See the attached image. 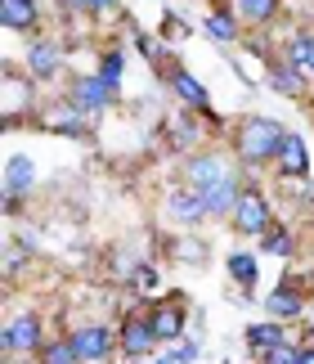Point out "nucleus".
<instances>
[{
	"label": "nucleus",
	"instance_id": "nucleus-1",
	"mask_svg": "<svg viewBox=\"0 0 314 364\" xmlns=\"http://www.w3.org/2000/svg\"><path fill=\"white\" fill-rule=\"evenodd\" d=\"M288 131H283V122L274 117H247L238 126V158L247 166H261V162H278V149Z\"/></svg>",
	"mask_w": 314,
	"mask_h": 364
},
{
	"label": "nucleus",
	"instance_id": "nucleus-25",
	"mask_svg": "<svg viewBox=\"0 0 314 364\" xmlns=\"http://www.w3.org/2000/svg\"><path fill=\"white\" fill-rule=\"evenodd\" d=\"M261 360H265V364H301V351L283 342V346H274V351H269V355H261Z\"/></svg>",
	"mask_w": 314,
	"mask_h": 364
},
{
	"label": "nucleus",
	"instance_id": "nucleus-17",
	"mask_svg": "<svg viewBox=\"0 0 314 364\" xmlns=\"http://www.w3.org/2000/svg\"><path fill=\"white\" fill-rule=\"evenodd\" d=\"M45 126L50 131H59V135H85V113L77 104H59V108H50L45 113Z\"/></svg>",
	"mask_w": 314,
	"mask_h": 364
},
{
	"label": "nucleus",
	"instance_id": "nucleus-6",
	"mask_svg": "<svg viewBox=\"0 0 314 364\" xmlns=\"http://www.w3.org/2000/svg\"><path fill=\"white\" fill-rule=\"evenodd\" d=\"M112 95H117V86H108L104 77H77L72 81V104L81 108V113H104V108L112 104Z\"/></svg>",
	"mask_w": 314,
	"mask_h": 364
},
{
	"label": "nucleus",
	"instance_id": "nucleus-16",
	"mask_svg": "<svg viewBox=\"0 0 314 364\" xmlns=\"http://www.w3.org/2000/svg\"><path fill=\"white\" fill-rule=\"evenodd\" d=\"M265 311L274 315V319H296V315L305 311V297H301L292 284H278V288L265 297Z\"/></svg>",
	"mask_w": 314,
	"mask_h": 364
},
{
	"label": "nucleus",
	"instance_id": "nucleus-13",
	"mask_svg": "<svg viewBox=\"0 0 314 364\" xmlns=\"http://www.w3.org/2000/svg\"><path fill=\"white\" fill-rule=\"evenodd\" d=\"M148 319H153L157 342H180V338H184V306H180V301H162Z\"/></svg>",
	"mask_w": 314,
	"mask_h": 364
},
{
	"label": "nucleus",
	"instance_id": "nucleus-26",
	"mask_svg": "<svg viewBox=\"0 0 314 364\" xmlns=\"http://www.w3.org/2000/svg\"><path fill=\"white\" fill-rule=\"evenodd\" d=\"M265 252H278V257H292V234H265Z\"/></svg>",
	"mask_w": 314,
	"mask_h": 364
},
{
	"label": "nucleus",
	"instance_id": "nucleus-2",
	"mask_svg": "<svg viewBox=\"0 0 314 364\" xmlns=\"http://www.w3.org/2000/svg\"><path fill=\"white\" fill-rule=\"evenodd\" d=\"M269 225H274V216H269V203H265V193L261 189H242V198L234 207V230L242 234H265Z\"/></svg>",
	"mask_w": 314,
	"mask_h": 364
},
{
	"label": "nucleus",
	"instance_id": "nucleus-4",
	"mask_svg": "<svg viewBox=\"0 0 314 364\" xmlns=\"http://www.w3.org/2000/svg\"><path fill=\"white\" fill-rule=\"evenodd\" d=\"M0 346H5V355H32L40 351V319L36 315H18V319H9L5 333H0Z\"/></svg>",
	"mask_w": 314,
	"mask_h": 364
},
{
	"label": "nucleus",
	"instance_id": "nucleus-20",
	"mask_svg": "<svg viewBox=\"0 0 314 364\" xmlns=\"http://www.w3.org/2000/svg\"><path fill=\"white\" fill-rule=\"evenodd\" d=\"M234 14L261 27V23H269V18L278 14V0H234Z\"/></svg>",
	"mask_w": 314,
	"mask_h": 364
},
{
	"label": "nucleus",
	"instance_id": "nucleus-22",
	"mask_svg": "<svg viewBox=\"0 0 314 364\" xmlns=\"http://www.w3.org/2000/svg\"><path fill=\"white\" fill-rule=\"evenodd\" d=\"M40 364H81V355L72 351V342H67V338H59V342L40 346Z\"/></svg>",
	"mask_w": 314,
	"mask_h": 364
},
{
	"label": "nucleus",
	"instance_id": "nucleus-15",
	"mask_svg": "<svg viewBox=\"0 0 314 364\" xmlns=\"http://www.w3.org/2000/svg\"><path fill=\"white\" fill-rule=\"evenodd\" d=\"M305 171H310L305 139L288 131V139H283V149H278V176H305Z\"/></svg>",
	"mask_w": 314,
	"mask_h": 364
},
{
	"label": "nucleus",
	"instance_id": "nucleus-27",
	"mask_svg": "<svg viewBox=\"0 0 314 364\" xmlns=\"http://www.w3.org/2000/svg\"><path fill=\"white\" fill-rule=\"evenodd\" d=\"M193 355H197V346H193V342H184V346H175V351H170L162 364H189Z\"/></svg>",
	"mask_w": 314,
	"mask_h": 364
},
{
	"label": "nucleus",
	"instance_id": "nucleus-30",
	"mask_svg": "<svg viewBox=\"0 0 314 364\" xmlns=\"http://www.w3.org/2000/svg\"><path fill=\"white\" fill-rule=\"evenodd\" d=\"M301 364H314V351H301Z\"/></svg>",
	"mask_w": 314,
	"mask_h": 364
},
{
	"label": "nucleus",
	"instance_id": "nucleus-23",
	"mask_svg": "<svg viewBox=\"0 0 314 364\" xmlns=\"http://www.w3.org/2000/svg\"><path fill=\"white\" fill-rule=\"evenodd\" d=\"M269 86L278 95H296L301 90V68H274V73H269Z\"/></svg>",
	"mask_w": 314,
	"mask_h": 364
},
{
	"label": "nucleus",
	"instance_id": "nucleus-8",
	"mask_svg": "<svg viewBox=\"0 0 314 364\" xmlns=\"http://www.w3.org/2000/svg\"><path fill=\"white\" fill-rule=\"evenodd\" d=\"M117 346L131 360H144L153 346H157V333H153V319H139V315H131L121 324V333H117Z\"/></svg>",
	"mask_w": 314,
	"mask_h": 364
},
{
	"label": "nucleus",
	"instance_id": "nucleus-12",
	"mask_svg": "<svg viewBox=\"0 0 314 364\" xmlns=\"http://www.w3.org/2000/svg\"><path fill=\"white\" fill-rule=\"evenodd\" d=\"M0 23L9 32H36L40 27V5L36 0H0Z\"/></svg>",
	"mask_w": 314,
	"mask_h": 364
},
{
	"label": "nucleus",
	"instance_id": "nucleus-24",
	"mask_svg": "<svg viewBox=\"0 0 314 364\" xmlns=\"http://www.w3.org/2000/svg\"><path fill=\"white\" fill-rule=\"evenodd\" d=\"M121 63H126V59H121V50H108L104 59H99V77H104L108 86H117V81H121Z\"/></svg>",
	"mask_w": 314,
	"mask_h": 364
},
{
	"label": "nucleus",
	"instance_id": "nucleus-28",
	"mask_svg": "<svg viewBox=\"0 0 314 364\" xmlns=\"http://www.w3.org/2000/svg\"><path fill=\"white\" fill-rule=\"evenodd\" d=\"M81 9H90V14H108V9H117V0H85Z\"/></svg>",
	"mask_w": 314,
	"mask_h": 364
},
{
	"label": "nucleus",
	"instance_id": "nucleus-29",
	"mask_svg": "<svg viewBox=\"0 0 314 364\" xmlns=\"http://www.w3.org/2000/svg\"><path fill=\"white\" fill-rule=\"evenodd\" d=\"M153 279H157L153 265H139V270H135V284H139V288H153Z\"/></svg>",
	"mask_w": 314,
	"mask_h": 364
},
{
	"label": "nucleus",
	"instance_id": "nucleus-14",
	"mask_svg": "<svg viewBox=\"0 0 314 364\" xmlns=\"http://www.w3.org/2000/svg\"><path fill=\"white\" fill-rule=\"evenodd\" d=\"M207 203V216H234V207L242 198V185L238 180H224V185H211V189H197Z\"/></svg>",
	"mask_w": 314,
	"mask_h": 364
},
{
	"label": "nucleus",
	"instance_id": "nucleus-19",
	"mask_svg": "<svg viewBox=\"0 0 314 364\" xmlns=\"http://www.w3.org/2000/svg\"><path fill=\"white\" fill-rule=\"evenodd\" d=\"M224 265H229V279L238 288H247V292L256 288V257H251V252H229Z\"/></svg>",
	"mask_w": 314,
	"mask_h": 364
},
{
	"label": "nucleus",
	"instance_id": "nucleus-21",
	"mask_svg": "<svg viewBox=\"0 0 314 364\" xmlns=\"http://www.w3.org/2000/svg\"><path fill=\"white\" fill-rule=\"evenodd\" d=\"M202 27H207V36H216V41H234L238 36V18L229 9H211Z\"/></svg>",
	"mask_w": 314,
	"mask_h": 364
},
{
	"label": "nucleus",
	"instance_id": "nucleus-7",
	"mask_svg": "<svg viewBox=\"0 0 314 364\" xmlns=\"http://www.w3.org/2000/svg\"><path fill=\"white\" fill-rule=\"evenodd\" d=\"M67 342H72V351H77L81 360H104L112 346H117V333H112L108 324H85V328H77Z\"/></svg>",
	"mask_w": 314,
	"mask_h": 364
},
{
	"label": "nucleus",
	"instance_id": "nucleus-18",
	"mask_svg": "<svg viewBox=\"0 0 314 364\" xmlns=\"http://www.w3.org/2000/svg\"><path fill=\"white\" fill-rule=\"evenodd\" d=\"M288 342V333H283V324H251L247 328V346L256 355H269L274 346H283Z\"/></svg>",
	"mask_w": 314,
	"mask_h": 364
},
{
	"label": "nucleus",
	"instance_id": "nucleus-32",
	"mask_svg": "<svg viewBox=\"0 0 314 364\" xmlns=\"http://www.w3.org/2000/svg\"><path fill=\"white\" fill-rule=\"evenodd\" d=\"M310 77H314V73H310Z\"/></svg>",
	"mask_w": 314,
	"mask_h": 364
},
{
	"label": "nucleus",
	"instance_id": "nucleus-31",
	"mask_svg": "<svg viewBox=\"0 0 314 364\" xmlns=\"http://www.w3.org/2000/svg\"><path fill=\"white\" fill-rule=\"evenodd\" d=\"M72 5H77V9H81V5H85V0H72Z\"/></svg>",
	"mask_w": 314,
	"mask_h": 364
},
{
	"label": "nucleus",
	"instance_id": "nucleus-10",
	"mask_svg": "<svg viewBox=\"0 0 314 364\" xmlns=\"http://www.w3.org/2000/svg\"><path fill=\"white\" fill-rule=\"evenodd\" d=\"M166 216H175V225H197V220L207 216V203H202V193L197 189H170L166 193Z\"/></svg>",
	"mask_w": 314,
	"mask_h": 364
},
{
	"label": "nucleus",
	"instance_id": "nucleus-9",
	"mask_svg": "<svg viewBox=\"0 0 314 364\" xmlns=\"http://www.w3.org/2000/svg\"><path fill=\"white\" fill-rule=\"evenodd\" d=\"M59 59H63L59 41H50V36H32V41H27V73H32V77L50 81L54 73H59Z\"/></svg>",
	"mask_w": 314,
	"mask_h": 364
},
{
	"label": "nucleus",
	"instance_id": "nucleus-3",
	"mask_svg": "<svg viewBox=\"0 0 314 364\" xmlns=\"http://www.w3.org/2000/svg\"><path fill=\"white\" fill-rule=\"evenodd\" d=\"M184 180H189V189H211V185L234 180V171L220 153H193V158L184 162Z\"/></svg>",
	"mask_w": 314,
	"mask_h": 364
},
{
	"label": "nucleus",
	"instance_id": "nucleus-5",
	"mask_svg": "<svg viewBox=\"0 0 314 364\" xmlns=\"http://www.w3.org/2000/svg\"><path fill=\"white\" fill-rule=\"evenodd\" d=\"M32 180H36L32 158H27V153H9V162H5V212L18 207V198L32 189Z\"/></svg>",
	"mask_w": 314,
	"mask_h": 364
},
{
	"label": "nucleus",
	"instance_id": "nucleus-11",
	"mask_svg": "<svg viewBox=\"0 0 314 364\" xmlns=\"http://www.w3.org/2000/svg\"><path fill=\"white\" fill-rule=\"evenodd\" d=\"M166 81H170V90H175L189 108H202V113H211V90L189 73V68H170V77H166Z\"/></svg>",
	"mask_w": 314,
	"mask_h": 364
}]
</instances>
